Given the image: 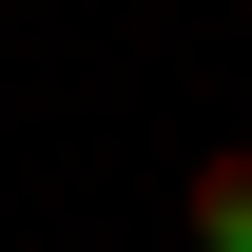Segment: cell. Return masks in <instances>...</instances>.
<instances>
[{
  "mask_svg": "<svg viewBox=\"0 0 252 252\" xmlns=\"http://www.w3.org/2000/svg\"><path fill=\"white\" fill-rule=\"evenodd\" d=\"M175 233H194V252H252V136H233V156H194V194H175Z\"/></svg>",
  "mask_w": 252,
  "mask_h": 252,
  "instance_id": "cell-1",
  "label": "cell"
}]
</instances>
